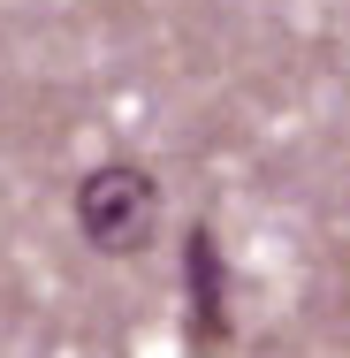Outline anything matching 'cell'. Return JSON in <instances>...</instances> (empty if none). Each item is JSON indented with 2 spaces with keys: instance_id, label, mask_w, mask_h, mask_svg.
Returning a JSON list of instances; mask_svg holds the SVG:
<instances>
[{
  "instance_id": "1",
  "label": "cell",
  "mask_w": 350,
  "mask_h": 358,
  "mask_svg": "<svg viewBox=\"0 0 350 358\" xmlns=\"http://www.w3.org/2000/svg\"><path fill=\"white\" fill-rule=\"evenodd\" d=\"M76 229H84L107 259L145 252L152 229H160V183L145 176L138 160H107V168H92L84 191H76Z\"/></svg>"
}]
</instances>
